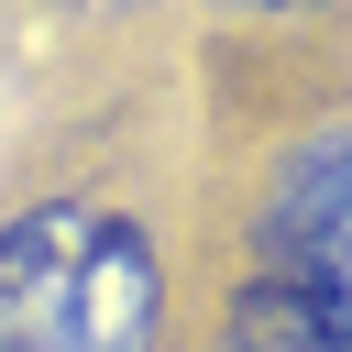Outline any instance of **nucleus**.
<instances>
[{"instance_id":"f03ea898","label":"nucleus","mask_w":352,"mask_h":352,"mask_svg":"<svg viewBox=\"0 0 352 352\" xmlns=\"http://www.w3.org/2000/svg\"><path fill=\"white\" fill-rule=\"evenodd\" d=\"M253 264H264V275H297V286L352 297V121L308 132V143L275 165L264 220H253Z\"/></svg>"},{"instance_id":"f257e3e1","label":"nucleus","mask_w":352,"mask_h":352,"mask_svg":"<svg viewBox=\"0 0 352 352\" xmlns=\"http://www.w3.org/2000/svg\"><path fill=\"white\" fill-rule=\"evenodd\" d=\"M165 264L110 198H33L0 220V352H154Z\"/></svg>"},{"instance_id":"7ed1b4c3","label":"nucleus","mask_w":352,"mask_h":352,"mask_svg":"<svg viewBox=\"0 0 352 352\" xmlns=\"http://www.w3.org/2000/svg\"><path fill=\"white\" fill-rule=\"evenodd\" d=\"M220 352H352V297L330 286H297V275H242L231 286V319H220Z\"/></svg>"},{"instance_id":"20e7f679","label":"nucleus","mask_w":352,"mask_h":352,"mask_svg":"<svg viewBox=\"0 0 352 352\" xmlns=\"http://www.w3.org/2000/svg\"><path fill=\"white\" fill-rule=\"evenodd\" d=\"M231 11H308V0H231Z\"/></svg>"}]
</instances>
